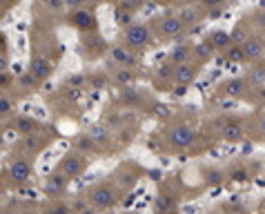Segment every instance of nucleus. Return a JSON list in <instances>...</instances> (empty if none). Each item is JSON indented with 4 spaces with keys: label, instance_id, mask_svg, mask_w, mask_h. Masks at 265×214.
Returning a JSON list of instances; mask_svg holds the SVG:
<instances>
[{
    "label": "nucleus",
    "instance_id": "1",
    "mask_svg": "<svg viewBox=\"0 0 265 214\" xmlns=\"http://www.w3.org/2000/svg\"><path fill=\"white\" fill-rule=\"evenodd\" d=\"M87 201L94 210H112L118 201V190L112 183H96L89 187Z\"/></svg>",
    "mask_w": 265,
    "mask_h": 214
},
{
    "label": "nucleus",
    "instance_id": "2",
    "mask_svg": "<svg viewBox=\"0 0 265 214\" xmlns=\"http://www.w3.org/2000/svg\"><path fill=\"white\" fill-rule=\"evenodd\" d=\"M165 138L172 149H187L196 143V130L192 125H174L165 132Z\"/></svg>",
    "mask_w": 265,
    "mask_h": 214
},
{
    "label": "nucleus",
    "instance_id": "3",
    "mask_svg": "<svg viewBox=\"0 0 265 214\" xmlns=\"http://www.w3.org/2000/svg\"><path fill=\"white\" fill-rule=\"evenodd\" d=\"M87 165H89L87 154H83V152H78V149H74V152L65 154V156L61 158V163H58L56 170H61V172L67 176L69 181H72V179H76V176L83 174L85 170H87Z\"/></svg>",
    "mask_w": 265,
    "mask_h": 214
},
{
    "label": "nucleus",
    "instance_id": "4",
    "mask_svg": "<svg viewBox=\"0 0 265 214\" xmlns=\"http://www.w3.org/2000/svg\"><path fill=\"white\" fill-rule=\"evenodd\" d=\"M31 172H34V168H31V163L27 158H23V156L12 158V161H9V165H7L9 181H12V185H16V187L29 183Z\"/></svg>",
    "mask_w": 265,
    "mask_h": 214
},
{
    "label": "nucleus",
    "instance_id": "5",
    "mask_svg": "<svg viewBox=\"0 0 265 214\" xmlns=\"http://www.w3.org/2000/svg\"><path fill=\"white\" fill-rule=\"evenodd\" d=\"M125 42L132 49H145L151 42V31L147 25L143 23H134L125 29Z\"/></svg>",
    "mask_w": 265,
    "mask_h": 214
},
{
    "label": "nucleus",
    "instance_id": "6",
    "mask_svg": "<svg viewBox=\"0 0 265 214\" xmlns=\"http://www.w3.org/2000/svg\"><path fill=\"white\" fill-rule=\"evenodd\" d=\"M67 183L69 179L65 176L61 170H54L51 174L45 176V183H42V192H45L49 199H58L61 194H65V190H67Z\"/></svg>",
    "mask_w": 265,
    "mask_h": 214
},
{
    "label": "nucleus",
    "instance_id": "7",
    "mask_svg": "<svg viewBox=\"0 0 265 214\" xmlns=\"http://www.w3.org/2000/svg\"><path fill=\"white\" fill-rule=\"evenodd\" d=\"M183 31H185V23L181 20L178 14H167L165 18L161 20V38H165V40L178 38Z\"/></svg>",
    "mask_w": 265,
    "mask_h": 214
},
{
    "label": "nucleus",
    "instance_id": "8",
    "mask_svg": "<svg viewBox=\"0 0 265 214\" xmlns=\"http://www.w3.org/2000/svg\"><path fill=\"white\" fill-rule=\"evenodd\" d=\"M72 25L76 27L78 31H83V34H91V31L96 29V18H94V14L89 12V9H85V7H78V9H74L72 12Z\"/></svg>",
    "mask_w": 265,
    "mask_h": 214
},
{
    "label": "nucleus",
    "instance_id": "9",
    "mask_svg": "<svg viewBox=\"0 0 265 214\" xmlns=\"http://www.w3.org/2000/svg\"><path fill=\"white\" fill-rule=\"evenodd\" d=\"M198 76V65H192V63H183V65H178L174 69V83L176 85H183V87H187V85H192L194 80Z\"/></svg>",
    "mask_w": 265,
    "mask_h": 214
},
{
    "label": "nucleus",
    "instance_id": "10",
    "mask_svg": "<svg viewBox=\"0 0 265 214\" xmlns=\"http://www.w3.org/2000/svg\"><path fill=\"white\" fill-rule=\"evenodd\" d=\"M110 56H112V61L116 63L118 67H129V69H134V67H136L138 63H140L132 51H127V49H125V47H112Z\"/></svg>",
    "mask_w": 265,
    "mask_h": 214
},
{
    "label": "nucleus",
    "instance_id": "11",
    "mask_svg": "<svg viewBox=\"0 0 265 214\" xmlns=\"http://www.w3.org/2000/svg\"><path fill=\"white\" fill-rule=\"evenodd\" d=\"M29 72L34 74L38 80H45V78L51 76L54 67H51V63L47 61L45 56H34V58L29 61Z\"/></svg>",
    "mask_w": 265,
    "mask_h": 214
},
{
    "label": "nucleus",
    "instance_id": "12",
    "mask_svg": "<svg viewBox=\"0 0 265 214\" xmlns=\"http://www.w3.org/2000/svg\"><path fill=\"white\" fill-rule=\"evenodd\" d=\"M221 92L225 96H230V98H241V96H245V92H247V80L245 78H230L221 85Z\"/></svg>",
    "mask_w": 265,
    "mask_h": 214
},
{
    "label": "nucleus",
    "instance_id": "13",
    "mask_svg": "<svg viewBox=\"0 0 265 214\" xmlns=\"http://www.w3.org/2000/svg\"><path fill=\"white\" fill-rule=\"evenodd\" d=\"M241 47H243V56L247 61H256V58H261L265 54V42L261 38H256V36H250Z\"/></svg>",
    "mask_w": 265,
    "mask_h": 214
},
{
    "label": "nucleus",
    "instance_id": "14",
    "mask_svg": "<svg viewBox=\"0 0 265 214\" xmlns=\"http://www.w3.org/2000/svg\"><path fill=\"white\" fill-rule=\"evenodd\" d=\"M12 127L18 134H23V136H29V134H36L40 130V123L36 119H31V116H16L12 121Z\"/></svg>",
    "mask_w": 265,
    "mask_h": 214
},
{
    "label": "nucleus",
    "instance_id": "15",
    "mask_svg": "<svg viewBox=\"0 0 265 214\" xmlns=\"http://www.w3.org/2000/svg\"><path fill=\"white\" fill-rule=\"evenodd\" d=\"M174 194L170 192H161L154 201V214H172L174 212Z\"/></svg>",
    "mask_w": 265,
    "mask_h": 214
},
{
    "label": "nucleus",
    "instance_id": "16",
    "mask_svg": "<svg viewBox=\"0 0 265 214\" xmlns=\"http://www.w3.org/2000/svg\"><path fill=\"white\" fill-rule=\"evenodd\" d=\"M221 136H223V141H227V143L241 141L243 125H239V123H225V125H221Z\"/></svg>",
    "mask_w": 265,
    "mask_h": 214
},
{
    "label": "nucleus",
    "instance_id": "17",
    "mask_svg": "<svg viewBox=\"0 0 265 214\" xmlns=\"http://www.w3.org/2000/svg\"><path fill=\"white\" fill-rule=\"evenodd\" d=\"M189 56H192V47L178 45V47H174V49H172L170 58H167V63H172L174 67H178V65H183V63H189Z\"/></svg>",
    "mask_w": 265,
    "mask_h": 214
},
{
    "label": "nucleus",
    "instance_id": "18",
    "mask_svg": "<svg viewBox=\"0 0 265 214\" xmlns=\"http://www.w3.org/2000/svg\"><path fill=\"white\" fill-rule=\"evenodd\" d=\"M209 42H212L214 45V49H227V47L232 45V42H234V38H232V34H227V31H223V29H219V31H214L212 36H209L207 38Z\"/></svg>",
    "mask_w": 265,
    "mask_h": 214
},
{
    "label": "nucleus",
    "instance_id": "19",
    "mask_svg": "<svg viewBox=\"0 0 265 214\" xmlns=\"http://www.w3.org/2000/svg\"><path fill=\"white\" fill-rule=\"evenodd\" d=\"M118 98H121V103H125V105H138L140 100H143V96H140V92H138L136 87L127 85V87H121Z\"/></svg>",
    "mask_w": 265,
    "mask_h": 214
},
{
    "label": "nucleus",
    "instance_id": "20",
    "mask_svg": "<svg viewBox=\"0 0 265 214\" xmlns=\"http://www.w3.org/2000/svg\"><path fill=\"white\" fill-rule=\"evenodd\" d=\"M225 179H230L225 170H221V168H207L205 170V183L207 185H221Z\"/></svg>",
    "mask_w": 265,
    "mask_h": 214
},
{
    "label": "nucleus",
    "instance_id": "21",
    "mask_svg": "<svg viewBox=\"0 0 265 214\" xmlns=\"http://www.w3.org/2000/svg\"><path fill=\"white\" fill-rule=\"evenodd\" d=\"M134 78H136V74H134L129 67H118L116 74H114V83L121 85V87H127V85H132Z\"/></svg>",
    "mask_w": 265,
    "mask_h": 214
},
{
    "label": "nucleus",
    "instance_id": "22",
    "mask_svg": "<svg viewBox=\"0 0 265 214\" xmlns=\"http://www.w3.org/2000/svg\"><path fill=\"white\" fill-rule=\"evenodd\" d=\"M16 83H18V87L23 89V92H29V89H36L38 87V83H40V80H38L34 74L29 72V69H27V72L18 74V80H16Z\"/></svg>",
    "mask_w": 265,
    "mask_h": 214
},
{
    "label": "nucleus",
    "instance_id": "23",
    "mask_svg": "<svg viewBox=\"0 0 265 214\" xmlns=\"http://www.w3.org/2000/svg\"><path fill=\"white\" fill-rule=\"evenodd\" d=\"M96 141L89 136V134H85V136H78L74 141V149H78V152H83V154H89V152H96Z\"/></svg>",
    "mask_w": 265,
    "mask_h": 214
},
{
    "label": "nucleus",
    "instance_id": "24",
    "mask_svg": "<svg viewBox=\"0 0 265 214\" xmlns=\"http://www.w3.org/2000/svg\"><path fill=\"white\" fill-rule=\"evenodd\" d=\"M89 136L96 141V145H100V143L110 141V130H107V125H94L89 130Z\"/></svg>",
    "mask_w": 265,
    "mask_h": 214
},
{
    "label": "nucleus",
    "instance_id": "25",
    "mask_svg": "<svg viewBox=\"0 0 265 214\" xmlns=\"http://www.w3.org/2000/svg\"><path fill=\"white\" fill-rule=\"evenodd\" d=\"M114 18H116V25H118V27H123V29H127L129 25H134L132 12H127V9H123V7H118V9H116Z\"/></svg>",
    "mask_w": 265,
    "mask_h": 214
},
{
    "label": "nucleus",
    "instance_id": "26",
    "mask_svg": "<svg viewBox=\"0 0 265 214\" xmlns=\"http://www.w3.org/2000/svg\"><path fill=\"white\" fill-rule=\"evenodd\" d=\"M14 107H16V103L9 98L7 94H0V119H5V116L12 114Z\"/></svg>",
    "mask_w": 265,
    "mask_h": 214
},
{
    "label": "nucleus",
    "instance_id": "27",
    "mask_svg": "<svg viewBox=\"0 0 265 214\" xmlns=\"http://www.w3.org/2000/svg\"><path fill=\"white\" fill-rule=\"evenodd\" d=\"M212 51H214V45L209 40H203V42H198V45L194 47V54H196L198 58H209L212 56Z\"/></svg>",
    "mask_w": 265,
    "mask_h": 214
},
{
    "label": "nucleus",
    "instance_id": "28",
    "mask_svg": "<svg viewBox=\"0 0 265 214\" xmlns=\"http://www.w3.org/2000/svg\"><path fill=\"white\" fill-rule=\"evenodd\" d=\"M225 58L227 61H245V56H243V47L241 45H230L225 49Z\"/></svg>",
    "mask_w": 265,
    "mask_h": 214
},
{
    "label": "nucleus",
    "instance_id": "29",
    "mask_svg": "<svg viewBox=\"0 0 265 214\" xmlns=\"http://www.w3.org/2000/svg\"><path fill=\"white\" fill-rule=\"evenodd\" d=\"M178 16H181V20L185 23V27L187 25H194L198 20V12H196V9H192V7H185Z\"/></svg>",
    "mask_w": 265,
    "mask_h": 214
},
{
    "label": "nucleus",
    "instance_id": "30",
    "mask_svg": "<svg viewBox=\"0 0 265 214\" xmlns=\"http://www.w3.org/2000/svg\"><path fill=\"white\" fill-rule=\"evenodd\" d=\"M45 214H69V205L65 201H56V203H51V205L47 207Z\"/></svg>",
    "mask_w": 265,
    "mask_h": 214
},
{
    "label": "nucleus",
    "instance_id": "31",
    "mask_svg": "<svg viewBox=\"0 0 265 214\" xmlns=\"http://www.w3.org/2000/svg\"><path fill=\"white\" fill-rule=\"evenodd\" d=\"M65 85H67L69 89H80L85 85V76L83 74H74V76H69L67 80H65Z\"/></svg>",
    "mask_w": 265,
    "mask_h": 214
},
{
    "label": "nucleus",
    "instance_id": "32",
    "mask_svg": "<svg viewBox=\"0 0 265 214\" xmlns=\"http://www.w3.org/2000/svg\"><path fill=\"white\" fill-rule=\"evenodd\" d=\"M227 176H230L232 181H239V183H241V181H247V172H245V170H243V168H236V170H232V172H227Z\"/></svg>",
    "mask_w": 265,
    "mask_h": 214
},
{
    "label": "nucleus",
    "instance_id": "33",
    "mask_svg": "<svg viewBox=\"0 0 265 214\" xmlns=\"http://www.w3.org/2000/svg\"><path fill=\"white\" fill-rule=\"evenodd\" d=\"M201 3L205 5V7H209V9H214V7H221V5L225 3V0H201Z\"/></svg>",
    "mask_w": 265,
    "mask_h": 214
},
{
    "label": "nucleus",
    "instance_id": "34",
    "mask_svg": "<svg viewBox=\"0 0 265 214\" xmlns=\"http://www.w3.org/2000/svg\"><path fill=\"white\" fill-rule=\"evenodd\" d=\"M7 72H9V61L0 54V74H7Z\"/></svg>",
    "mask_w": 265,
    "mask_h": 214
},
{
    "label": "nucleus",
    "instance_id": "35",
    "mask_svg": "<svg viewBox=\"0 0 265 214\" xmlns=\"http://www.w3.org/2000/svg\"><path fill=\"white\" fill-rule=\"evenodd\" d=\"M105 80H107L105 76H94V78H91V85H94V87H96V89H98V87H100V85H105Z\"/></svg>",
    "mask_w": 265,
    "mask_h": 214
},
{
    "label": "nucleus",
    "instance_id": "36",
    "mask_svg": "<svg viewBox=\"0 0 265 214\" xmlns=\"http://www.w3.org/2000/svg\"><path fill=\"white\" fill-rule=\"evenodd\" d=\"M63 3H65V0H47V5H49L51 9H61Z\"/></svg>",
    "mask_w": 265,
    "mask_h": 214
},
{
    "label": "nucleus",
    "instance_id": "37",
    "mask_svg": "<svg viewBox=\"0 0 265 214\" xmlns=\"http://www.w3.org/2000/svg\"><path fill=\"white\" fill-rule=\"evenodd\" d=\"M65 5H69V7H80V0H65Z\"/></svg>",
    "mask_w": 265,
    "mask_h": 214
},
{
    "label": "nucleus",
    "instance_id": "38",
    "mask_svg": "<svg viewBox=\"0 0 265 214\" xmlns=\"http://www.w3.org/2000/svg\"><path fill=\"white\" fill-rule=\"evenodd\" d=\"M0 214H18V212L12 210V207H7V210H0Z\"/></svg>",
    "mask_w": 265,
    "mask_h": 214
},
{
    "label": "nucleus",
    "instance_id": "39",
    "mask_svg": "<svg viewBox=\"0 0 265 214\" xmlns=\"http://www.w3.org/2000/svg\"><path fill=\"white\" fill-rule=\"evenodd\" d=\"M163 5H172V3H176V0H161Z\"/></svg>",
    "mask_w": 265,
    "mask_h": 214
},
{
    "label": "nucleus",
    "instance_id": "40",
    "mask_svg": "<svg viewBox=\"0 0 265 214\" xmlns=\"http://www.w3.org/2000/svg\"><path fill=\"white\" fill-rule=\"evenodd\" d=\"M261 134H265V121H261Z\"/></svg>",
    "mask_w": 265,
    "mask_h": 214
},
{
    "label": "nucleus",
    "instance_id": "41",
    "mask_svg": "<svg viewBox=\"0 0 265 214\" xmlns=\"http://www.w3.org/2000/svg\"><path fill=\"white\" fill-rule=\"evenodd\" d=\"M258 23H261V25H265V14L261 16V20H258Z\"/></svg>",
    "mask_w": 265,
    "mask_h": 214
},
{
    "label": "nucleus",
    "instance_id": "42",
    "mask_svg": "<svg viewBox=\"0 0 265 214\" xmlns=\"http://www.w3.org/2000/svg\"><path fill=\"white\" fill-rule=\"evenodd\" d=\"M5 83V74H0V85H3Z\"/></svg>",
    "mask_w": 265,
    "mask_h": 214
}]
</instances>
